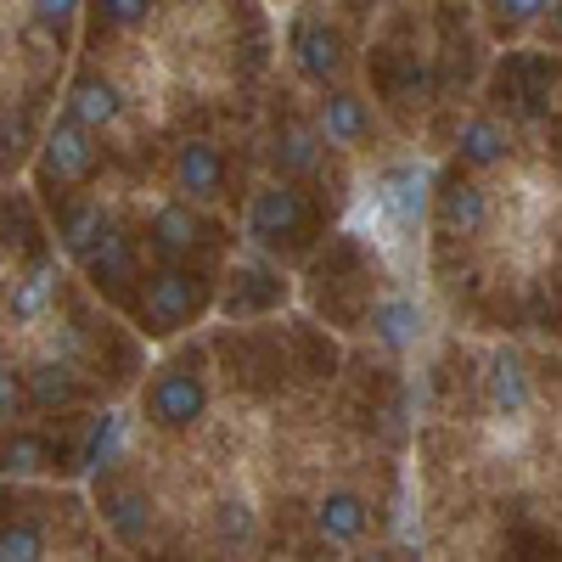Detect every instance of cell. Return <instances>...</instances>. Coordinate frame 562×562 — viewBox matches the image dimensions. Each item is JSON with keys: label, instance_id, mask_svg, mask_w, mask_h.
Instances as JSON below:
<instances>
[{"label": "cell", "instance_id": "cell-4", "mask_svg": "<svg viewBox=\"0 0 562 562\" xmlns=\"http://www.w3.org/2000/svg\"><path fill=\"white\" fill-rule=\"evenodd\" d=\"M231 243H243V237H231L209 209L186 203V198L158 203L147 220V248L158 254V265H203V254L231 259Z\"/></svg>", "mask_w": 562, "mask_h": 562}, {"label": "cell", "instance_id": "cell-8", "mask_svg": "<svg viewBox=\"0 0 562 562\" xmlns=\"http://www.w3.org/2000/svg\"><path fill=\"white\" fill-rule=\"evenodd\" d=\"M288 45H293L299 74L315 79V85H333L349 68V40H344L338 23H326V18H299L293 34H288Z\"/></svg>", "mask_w": 562, "mask_h": 562}, {"label": "cell", "instance_id": "cell-2", "mask_svg": "<svg viewBox=\"0 0 562 562\" xmlns=\"http://www.w3.org/2000/svg\"><path fill=\"white\" fill-rule=\"evenodd\" d=\"M220 293V270L209 265H158L140 276V293H135V326L147 338H175L186 326H198L214 310Z\"/></svg>", "mask_w": 562, "mask_h": 562}, {"label": "cell", "instance_id": "cell-19", "mask_svg": "<svg viewBox=\"0 0 562 562\" xmlns=\"http://www.w3.org/2000/svg\"><path fill=\"white\" fill-rule=\"evenodd\" d=\"M366 326H371V338H378L383 349H394V355L422 344V310H416L411 293H383L378 304H371Z\"/></svg>", "mask_w": 562, "mask_h": 562}, {"label": "cell", "instance_id": "cell-29", "mask_svg": "<svg viewBox=\"0 0 562 562\" xmlns=\"http://www.w3.org/2000/svg\"><path fill=\"white\" fill-rule=\"evenodd\" d=\"M355 562H394V557H389V551H360Z\"/></svg>", "mask_w": 562, "mask_h": 562}, {"label": "cell", "instance_id": "cell-20", "mask_svg": "<svg viewBox=\"0 0 562 562\" xmlns=\"http://www.w3.org/2000/svg\"><path fill=\"white\" fill-rule=\"evenodd\" d=\"M23 383H29V405H40V411H68L79 400V378L68 360H34L23 371Z\"/></svg>", "mask_w": 562, "mask_h": 562}, {"label": "cell", "instance_id": "cell-5", "mask_svg": "<svg viewBox=\"0 0 562 562\" xmlns=\"http://www.w3.org/2000/svg\"><path fill=\"white\" fill-rule=\"evenodd\" d=\"M140 416L158 434H192L209 416V371L203 360H169L153 371V383L140 389Z\"/></svg>", "mask_w": 562, "mask_h": 562}, {"label": "cell", "instance_id": "cell-22", "mask_svg": "<svg viewBox=\"0 0 562 562\" xmlns=\"http://www.w3.org/2000/svg\"><path fill=\"white\" fill-rule=\"evenodd\" d=\"M52 461H57V450L45 434H12L0 445V473H12V479H40Z\"/></svg>", "mask_w": 562, "mask_h": 562}, {"label": "cell", "instance_id": "cell-21", "mask_svg": "<svg viewBox=\"0 0 562 562\" xmlns=\"http://www.w3.org/2000/svg\"><path fill=\"white\" fill-rule=\"evenodd\" d=\"M57 304V259H40V265H29L18 281H12V321H40L45 310Z\"/></svg>", "mask_w": 562, "mask_h": 562}, {"label": "cell", "instance_id": "cell-9", "mask_svg": "<svg viewBox=\"0 0 562 562\" xmlns=\"http://www.w3.org/2000/svg\"><path fill=\"white\" fill-rule=\"evenodd\" d=\"M102 164V147H97V135H90L79 119H57L52 130H45V180H57V186H85L90 175H97Z\"/></svg>", "mask_w": 562, "mask_h": 562}, {"label": "cell", "instance_id": "cell-17", "mask_svg": "<svg viewBox=\"0 0 562 562\" xmlns=\"http://www.w3.org/2000/svg\"><path fill=\"white\" fill-rule=\"evenodd\" d=\"M68 119H79L90 135H102L124 119V97H119V85L102 79V74H79L68 85Z\"/></svg>", "mask_w": 562, "mask_h": 562}, {"label": "cell", "instance_id": "cell-6", "mask_svg": "<svg viewBox=\"0 0 562 562\" xmlns=\"http://www.w3.org/2000/svg\"><path fill=\"white\" fill-rule=\"evenodd\" d=\"M169 180H175V192H180L186 203H198V209L231 203V164H225V153L214 147L209 135L180 140L175 164H169Z\"/></svg>", "mask_w": 562, "mask_h": 562}, {"label": "cell", "instance_id": "cell-14", "mask_svg": "<svg viewBox=\"0 0 562 562\" xmlns=\"http://www.w3.org/2000/svg\"><path fill=\"white\" fill-rule=\"evenodd\" d=\"M315 130H321L326 147L360 153L366 140H371V108H366V97H355V90H326L321 108H315Z\"/></svg>", "mask_w": 562, "mask_h": 562}, {"label": "cell", "instance_id": "cell-23", "mask_svg": "<svg viewBox=\"0 0 562 562\" xmlns=\"http://www.w3.org/2000/svg\"><path fill=\"white\" fill-rule=\"evenodd\" d=\"M551 12V0H490V23L495 34H524Z\"/></svg>", "mask_w": 562, "mask_h": 562}, {"label": "cell", "instance_id": "cell-10", "mask_svg": "<svg viewBox=\"0 0 562 562\" xmlns=\"http://www.w3.org/2000/svg\"><path fill=\"white\" fill-rule=\"evenodd\" d=\"M484 411L495 422H524L535 411V371L524 355L501 349L490 366H484Z\"/></svg>", "mask_w": 562, "mask_h": 562}, {"label": "cell", "instance_id": "cell-16", "mask_svg": "<svg viewBox=\"0 0 562 562\" xmlns=\"http://www.w3.org/2000/svg\"><path fill=\"white\" fill-rule=\"evenodd\" d=\"M57 237H63V254L68 259H90L108 237H113V214L97 203V198H79V203H63V214H57Z\"/></svg>", "mask_w": 562, "mask_h": 562}, {"label": "cell", "instance_id": "cell-3", "mask_svg": "<svg viewBox=\"0 0 562 562\" xmlns=\"http://www.w3.org/2000/svg\"><path fill=\"white\" fill-rule=\"evenodd\" d=\"M293 299V276L288 265H276L265 254H231L225 270H220V293H214V310L237 326H254V321H270L281 304Z\"/></svg>", "mask_w": 562, "mask_h": 562}, {"label": "cell", "instance_id": "cell-11", "mask_svg": "<svg viewBox=\"0 0 562 562\" xmlns=\"http://www.w3.org/2000/svg\"><path fill=\"white\" fill-rule=\"evenodd\" d=\"M501 97H506V108L518 113V119H540L546 108H551V85H557V68H551V57H540V52H512L506 63H501Z\"/></svg>", "mask_w": 562, "mask_h": 562}, {"label": "cell", "instance_id": "cell-1", "mask_svg": "<svg viewBox=\"0 0 562 562\" xmlns=\"http://www.w3.org/2000/svg\"><path fill=\"white\" fill-rule=\"evenodd\" d=\"M243 243L276 265H299L321 248V220L315 203L304 198V186L293 180H265L243 203Z\"/></svg>", "mask_w": 562, "mask_h": 562}, {"label": "cell", "instance_id": "cell-25", "mask_svg": "<svg viewBox=\"0 0 562 562\" xmlns=\"http://www.w3.org/2000/svg\"><path fill=\"white\" fill-rule=\"evenodd\" d=\"M29 12H34V23H40V29L68 34V29H74V18L85 12V0H29Z\"/></svg>", "mask_w": 562, "mask_h": 562}, {"label": "cell", "instance_id": "cell-13", "mask_svg": "<svg viewBox=\"0 0 562 562\" xmlns=\"http://www.w3.org/2000/svg\"><path fill=\"white\" fill-rule=\"evenodd\" d=\"M270 164H276V180H321L326 175V140L310 119H281L276 130V147H270Z\"/></svg>", "mask_w": 562, "mask_h": 562}, {"label": "cell", "instance_id": "cell-28", "mask_svg": "<svg viewBox=\"0 0 562 562\" xmlns=\"http://www.w3.org/2000/svg\"><path fill=\"white\" fill-rule=\"evenodd\" d=\"M546 18H551V34L562 40V0H551V12H546Z\"/></svg>", "mask_w": 562, "mask_h": 562}, {"label": "cell", "instance_id": "cell-27", "mask_svg": "<svg viewBox=\"0 0 562 562\" xmlns=\"http://www.w3.org/2000/svg\"><path fill=\"white\" fill-rule=\"evenodd\" d=\"M29 411V383H23V371L12 366H0V422H12Z\"/></svg>", "mask_w": 562, "mask_h": 562}, {"label": "cell", "instance_id": "cell-12", "mask_svg": "<svg viewBox=\"0 0 562 562\" xmlns=\"http://www.w3.org/2000/svg\"><path fill=\"white\" fill-rule=\"evenodd\" d=\"M310 524L321 546H360L371 529V501L360 490H321V501L310 506Z\"/></svg>", "mask_w": 562, "mask_h": 562}, {"label": "cell", "instance_id": "cell-15", "mask_svg": "<svg viewBox=\"0 0 562 562\" xmlns=\"http://www.w3.org/2000/svg\"><path fill=\"white\" fill-rule=\"evenodd\" d=\"M85 276H90V288H97V293H113V299H124L130 288L140 293V254H135V237H124V231L113 225V237L85 259Z\"/></svg>", "mask_w": 562, "mask_h": 562}, {"label": "cell", "instance_id": "cell-24", "mask_svg": "<svg viewBox=\"0 0 562 562\" xmlns=\"http://www.w3.org/2000/svg\"><path fill=\"white\" fill-rule=\"evenodd\" d=\"M0 562H45V535L34 524H0Z\"/></svg>", "mask_w": 562, "mask_h": 562}, {"label": "cell", "instance_id": "cell-18", "mask_svg": "<svg viewBox=\"0 0 562 562\" xmlns=\"http://www.w3.org/2000/svg\"><path fill=\"white\" fill-rule=\"evenodd\" d=\"M506 153H512V135H506V124H501V119H490V113L467 119V124L456 130V169L484 175V169H501V164H506Z\"/></svg>", "mask_w": 562, "mask_h": 562}, {"label": "cell", "instance_id": "cell-26", "mask_svg": "<svg viewBox=\"0 0 562 562\" xmlns=\"http://www.w3.org/2000/svg\"><path fill=\"white\" fill-rule=\"evenodd\" d=\"M153 7L158 0H97V12H102L108 29H140L153 18Z\"/></svg>", "mask_w": 562, "mask_h": 562}, {"label": "cell", "instance_id": "cell-7", "mask_svg": "<svg viewBox=\"0 0 562 562\" xmlns=\"http://www.w3.org/2000/svg\"><path fill=\"white\" fill-rule=\"evenodd\" d=\"M490 231V192L473 175H445L434 186V237L439 243H473Z\"/></svg>", "mask_w": 562, "mask_h": 562}, {"label": "cell", "instance_id": "cell-30", "mask_svg": "<svg viewBox=\"0 0 562 562\" xmlns=\"http://www.w3.org/2000/svg\"><path fill=\"white\" fill-rule=\"evenodd\" d=\"M360 7H378V0H360Z\"/></svg>", "mask_w": 562, "mask_h": 562}]
</instances>
